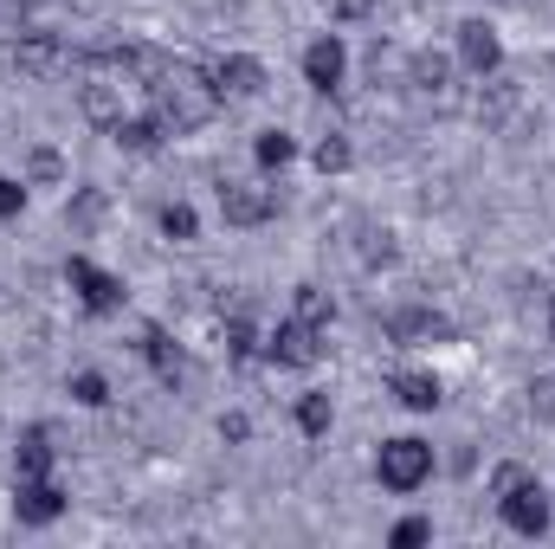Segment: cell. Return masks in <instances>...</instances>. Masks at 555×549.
<instances>
[{
  "instance_id": "cell-1",
  "label": "cell",
  "mask_w": 555,
  "mask_h": 549,
  "mask_svg": "<svg viewBox=\"0 0 555 549\" xmlns=\"http://www.w3.org/2000/svg\"><path fill=\"white\" fill-rule=\"evenodd\" d=\"M375 478H382L388 491H420V485L433 478V446H426L420 433H395V439H382V452H375Z\"/></svg>"
},
{
  "instance_id": "cell-2",
  "label": "cell",
  "mask_w": 555,
  "mask_h": 549,
  "mask_svg": "<svg viewBox=\"0 0 555 549\" xmlns=\"http://www.w3.org/2000/svg\"><path fill=\"white\" fill-rule=\"evenodd\" d=\"M323 349H330V330L323 323H304V317H284L272 336H266V356H272L278 369H317Z\"/></svg>"
},
{
  "instance_id": "cell-3",
  "label": "cell",
  "mask_w": 555,
  "mask_h": 549,
  "mask_svg": "<svg viewBox=\"0 0 555 549\" xmlns=\"http://www.w3.org/2000/svg\"><path fill=\"white\" fill-rule=\"evenodd\" d=\"M207 85H214V98L220 104H253V98H266V65L253 59V52H227V59H214L207 65Z\"/></svg>"
},
{
  "instance_id": "cell-4",
  "label": "cell",
  "mask_w": 555,
  "mask_h": 549,
  "mask_svg": "<svg viewBox=\"0 0 555 549\" xmlns=\"http://www.w3.org/2000/svg\"><path fill=\"white\" fill-rule=\"evenodd\" d=\"M65 278H72V291H78V304L91 310V317H117L124 310V297H130V284L117 272H104V266H91L85 253L78 259H65Z\"/></svg>"
},
{
  "instance_id": "cell-5",
  "label": "cell",
  "mask_w": 555,
  "mask_h": 549,
  "mask_svg": "<svg viewBox=\"0 0 555 549\" xmlns=\"http://www.w3.org/2000/svg\"><path fill=\"white\" fill-rule=\"evenodd\" d=\"M498 518H504V531H517V537H543V531H550V491H543V478L530 472L524 485L498 491Z\"/></svg>"
},
{
  "instance_id": "cell-6",
  "label": "cell",
  "mask_w": 555,
  "mask_h": 549,
  "mask_svg": "<svg viewBox=\"0 0 555 549\" xmlns=\"http://www.w3.org/2000/svg\"><path fill=\"white\" fill-rule=\"evenodd\" d=\"M220 220L227 227H266V220H278V188H266V181H220Z\"/></svg>"
},
{
  "instance_id": "cell-7",
  "label": "cell",
  "mask_w": 555,
  "mask_h": 549,
  "mask_svg": "<svg viewBox=\"0 0 555 549\" xmlns=\"http://www.w3.org/2000/svg\"><path fill=\"white\" fill-rule=\"evenodd\" d=\"M65 485L59 478H13V518L26 524V531H46V524H59L65 518Z\"/></svg>"
},
{
  "instance_id": "cell-8",
  "label": "cell",
  "mask_w": 555,
  "mask_h": 549,
  "mask_svg": "<svg viewBox=\"0 0 555 549\" xmlns=\"http://www.w3.org/2000/svg\"><path fill=\"white\" fill-rule=\"evenodd\" d=\"M137 356L155 369V382H162V388H181V382H188V349H181L162 323H142V330H137Z\"/></svg>"
},
{
  "instance_id": "cell-9",
  "label": "cell",
  "mask_w": 555,
  "mask_h": 549,
  "mask_svg": "<svg viewBox=\"0 0 555 549\" xmlns=\"http://www.w3.org/2000/svg\"><path fill=\"white\" fill-rule=\"evenodd\" d=\"M65 65H72V52H65L59 33H20L13 39V72L20 78H59Z\"/></svg>"
},
{
  "instance_id": "cell-10",
  "label": "cell",
  "mask_w": 555,
  "mask_h": 549,
  "mask_svg": "<svg viewBox=\"0 0 555 549\" xmlns=\"http://www.w3.org/2000/svg\"><path fill=\"white\" fill-rule=\"evenodd\" d=\"M343 78H349V46H343L336 33H317V39L304 46V85L330 98V91H336Z\"/></svg>"
},
{
  "instance_id": "cell-11",
  "label": "cell",
  "mask_w": 555,
  "mask_h": 549,
  "mask_svg": "<svg viewBox=\"0 0 555 549\" xmlns=\"http://www.w3.org/2000/svg\"><path fill=\"white\" fill-rule=\"evenodd\" d=\"M472 111H478V124L504 130V124L524 111V85H517L511 72H485V78H478V91H472Z\"/></svg>"
},
{
  "instance_id": "cell-12",
  "label": "cell",
  "mask_w": 555,
  "mask_h": 549,
  "mask_svg": "<svg viewBox=\"0 0 555 549\" xmlns=\"http://www.w3.org/2000/svg\"><path fill=\"white\" fill-rule=\"evenodd\" d=\"M459 65H465L472 78L504 72V39H498L491 20H459Z\"/></svg>"
},
{
  "instance_id": "cell-13",
  "label": "cell",
  "mask_w": 555,
  "mask_h": 549,
  "mask_svg": "<svg viewBox=\"0 0 555 549\" xmlns=\"http://www.w3.org/2000/svg\"><path fill=\"white\" fill-rule=\"evenodd\" d=\"M388 336H395L401 349H426V343H452V323H446L433 304H408V310L388 317Z\"/></svg>"
},
{
  "instance_id": "cell-14",
  "label": "cell",
  "mask_w": 555,
  "mask_h": 549,
  "mask_svg": "<svg viewBox=\"0 0 555 549\" xmlns=\"http://www.w3.org/2000/svg\"><path fill=\"white\" fill-rule=\"evenodd\" d=\"M78 111H85V124H98L104 137L124 124V85L117 78H85L78 85Z\"/></svg>"
},
{
  "instance_id": "cell-15",
  "label": "cell",
  "mask_w": 555,
  "mask_h": 549,
  "mask_svg": "<svg viewBox=\"0 0 555 549\" xmlns=\"http://www.w3.org/2000/svg\"><path fill=\"white\" fill-rule=\"evenodd\" d=\"M452 72H459V59H446V52H414L408 59V85H414L420 98H452Z\"/></svg>"
},
{
  "instance_id": "cell-16",
  "label": "cell",
  "mask_w": 555,
  "mask_h": 549,
  "mask_svg": "<svg viewBox=\"0 0 555 549\" xmlns=\"http://www.w3.org/2000/svg\"><path fill=\"white\" fill-rule=\"evenodd\" d=\"M52 459H59L52 433L46 426H26L20 446H13V478H52Z\"/></svg>"
},
{
  "instance_id": "cell-17",
  "label": "cell",
  "mask_w": 555,
  "mask_h": 549,
  "mask_svg": "<svg viewBox=\"0 0 555 549\" xmlns=\"http://www.w3.org/2000/svg\"><path fill=\"white\" fill-rule=\"evenodd\" d=\"M388 388H395L401 408H414V413H433L439 401H446V395H439V375H426V369H395Z\"/></svg>"
},
{
  "instance_id": "cell-18",
  "label": "cell",
  "mask_w": 555,
  "mask_h": 549,
  "mask_svg": "<svg viewBox=\"0 0 555 549\" xmlns=\"http://www.w3.org/2000/svg\"><path fill=\"white\" fill-rule=\"evenodd\" d=\"M297 433L304 439H330V426H336V401L323 395V388H310V395H297Z\"/></svg>"
},
{
  "instance_id": "cell-19",
  "label": "cell",
  "mask_w": 555,
  "mask_h": 549,
  "mask_svg": "<svg viewBox=\"0 0 555 549\" xmlns=\"http://www.w3.org/2000/svg\"><path fill=\"white\" fill-rule=\"evenodd\" d=\"M111 142H117V149H130V155H155V149L168 142V130H162L155 117H124V124L111 130Z\"/></svg>"
},
{
  "instance_id": "cell-20",
  "label": "cell",
  "mask_w": 555,
  "mask_h": 549,
  "mask_svg": "<svg viewBox=\"0 0 555 549\" xmlns=\"http://www.w3.org/2000/svg\"><path fill=\"white\" fill-rule=\"evenodd\" d=\"M310 162H317V175H349L356 168V142L343 137V130H323L317 149H310Z\"/></svg>"
},
{
  "instance_id": "cell-21",
  "label": "cell",
  "mask_w": 555,
  "mask_h": 549,
  "mask_svg": "<svg viewBox=\"0 0 555 549\" xmlns=\"http://www.w3.org/2000/svg\"><path fill=\"white\" fill-rule=\"evenodd\" d=\"M26 188H65V155L59 149H46V142H33L26 149V175H20Z\"/></svg>"
},
{
  "instance_id": "cell-22",
  "label": "cell",
  "mask_w": 555,
  "mask_h": 549,
  "mask_svg": "<svg viewBox=\"0 0 555 549\" xmlns=\"http://www.w3.org/2000/svg\"><path fill=\"white\" fill-rule=\"evenodd\" d=\"M253 162H259L266 175H284V168L297 162V137H291V130H259V142H253Z\"/></svg>"
},
{
  "instance_id": "cell-23",
  "label": "cell",
  "mask_w": 555,
  "mask_h": 549,
  "mask_svg": "<svg viewBox=\"0 0 555 549\" xmlns=\"http://www.w3.org/2000/svg\"><path fill=\"white\" fill-rule=\"evenodd\" d=\"M291 317H304V323H323V330H330V323H336V297H330L323 284H297V291H291Z\"/></svg>"
},
{
  "instance_id": "cell-24",
  "label": "cell",
  "mask_w": 555,
  "mask_h": 549,
  "mask_svg": "<svg viewBox=\"0 0 555 549\" xmlns=\"http://www.w3.org/2000/svg\"><path fill=\"white\" fill-rule=\"evenodd\" d=\"M104 207H111V201H104V188H72V201H65V220H72L78 233H91V227L104 220Z\"/></svg>"
},
{
  "instance_id": "cell-25",
  "label": "cell",
  "mask_w": 555,
  "mask_h": 549,
  "mask_svg": "<svg viewBox=\"0 0 555 549\" xmlns=\"http://www.w3.org/2000/svg\"><path fill=\"white\" fill-rule=\"evenodd\" d=\"M155 220H162V240H175V246H188V240L201 233V214H194L188 201H162V214H155Z\"/></svg>"
},
{
  "instance_id": "cell-26",
  "label": "cell",
  "mask_w": 555,
  "mask_h": 549,
  "mask_svg": "<svg viewBox=\"0 0 555 549\" xmlns=\"http://www.w3.org/2000/svg\"><path fill=\"white\" fill-rule=\"evenodd\" d=\"M65 395H72L78 408H111V382H104L98 369H78V375L65 382Z\"/></svg>"
},
{
  "instance_id": "cell-27",
  "label": "cell",
  "mask_w": 555,
  "mask_h": 549,
  "mask_svg": "<svg viewBox=\"0 0 555 549\" xmlns=\"http://www.w3.org/2000/svg\"><path fill=\"white\" fill-rule=\"evenodd\" d=\"M356 253H362V266H369V272H382V266H395V253H401V246H395V233H388V227H369Z\"/></svg>"
},
{
  "instance_id": "cell-28",
  "label": "cell",
  "mask_w": 555,
  "mask_h": 549,
  "mask_svg": "<svg viewBox=\"0 0 555 549\" xmlns=\"http://www.w3.org/2000/svg\"><path fill=\"white\" fill-rule=\"evenodd\" d=\"M220 343H227V356H233V362H253V356H259V330H253L246 317H233V323L220 330Z\"/></svg>"
},
{
  "instance_id": "cell-29",
  "label": "cell",
  "mask_w": 555,
  "mask_h": 549,
  "mask_svg": "<svg viewBox=\"0 0 555 549\" xmlns=\"http://www.w3.org/2000/svg\"><path fill=\"white\" fill-rule=\"evenodd\" d=\"M388 544H395V549H420V544H433V518H401V524L388 531Z\"/></svg>"
},
{
  "instance_id": "cell-30",
  "label": "cell",
  "mask_w": 555,
  "mask_h": 549,
  "mask_svg": "<svg viewBox=\"0 0 555 549\" xmlns=\"http://www.w3.org/2000/svg\"><path fill=\"white\" fill-rule=\"evenodd\" d=\"M524 478H530V465H524V459H504V465H491V498H498V491H511V485H524Z\"/></svg>"
},
{
  "instance_id": "cell-31",
  "label": "cell",
  "mask_w": 555,
  "mask_h": 549,
  "mask_svg": "<svg viewBox=\"0 0 555 549\" xmlns=\"http://www.w3.org/2000/svg\"><path fill=\"white\" fill-rule=\"evenodd\" d=\"M214 426H220V439H227V446H246V439H253V420H246L240 408H233V413H220Z\"/></svg>"
},
{
  "instance_id": "cell-32",
  "label": "cell",
  "mask_w": 555,
  "mask_h": 549,
  "mask_svg": "<svg viewBox=\"0 0 555 549\" xmlns=\"http://www.w3.org/2000/svg\"><path fill=\"white\" fill-rule=\"evenodd\" d=\"M20 207H26V181H20V175H0V220L20 214Z\"/></svg>"
},
{
  "instance_id": "cell-33",
  "label": "cell",
  "mask_w": 555,
  "mask_h": 549,
  "mask_svg": "<svg viewBox=\"0 0 555 549\" xmlns=\"http://www.w3.org/2000/svg\"><path fill=\"white\" fill-rule=\"evenodd\" d=\"M330 13L356 26V20H369V13H375V0H330Z\"/></svg>"
},
{
  "instance_id": "cell-34",
  "label": "cell",
  "mask_w": 555,
  "mask_h": 549,
  "mask_svg": "<svg viewBox=\"0 0 555 549\" xmlns=\"http://www.w3.org/2000/svg\"><path fill=\"white\" fill-rule=\"evenodd\" d=\"M550 336H555V297H550Z\"/></svg>"
}]
</instances>
